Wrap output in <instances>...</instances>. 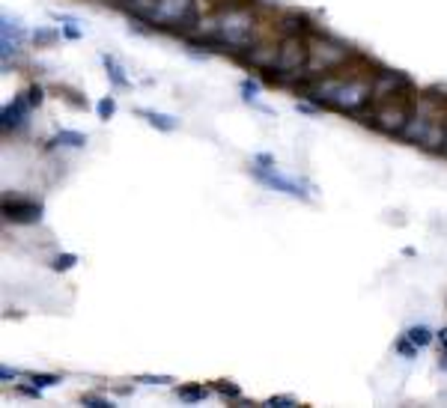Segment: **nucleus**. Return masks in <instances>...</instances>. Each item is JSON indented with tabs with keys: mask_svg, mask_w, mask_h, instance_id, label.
I'll list each match as a JSON object with an SVG mask.
<instances>
[{
	"mask_svg": "<svg viewBox=\"0 0 447 408\" xmlns=\"http://www.w3.org/2000/svg\"><path fill=\"white\" fill-rule=\"evenodd\" d=\"M370 84L364 81H325L313 90V98H325L340 110H358L370 98Z\"/></svg>",
	"mask_w": 447,
	"mask_h": 408,
	"instance_id": "obj_1",
	"label": "nucleus"
},
{
	"mask_svg": "<svg viewBox=\"0 0 447 408\" xmlns=\"http://www.w3.org/2000/svg\"><path fill=\"white\" fill-rule=\"evenodd\" d=\"M215 30H218V36L227 42V45H248L251 42V30H254V18H251V12H244V9H230L221 16V21L215 24Z\"/></svg>",
	"mask_w": 447,
	"mask_h": 408,
	"instance_id": "obj_2",
	"label": "nucleus"
},
{
	"mask_svg": "<svg viewBox=\"0 0 447 408\" xmlns=\"http://www.w3.org/2000/svg\"><path fill=\"white\" fill-rule=\"evenodd\" d=\"M254 176L263 182V185H268V188H275V191L286 194V197H298V200H307V197H310V191H307L305 182H298V179H293V176H283L278 167H256Z\"/></svg>",
	"mask_w": 447,
	"mask_h": 408,
	"instance_id": "obj_3",
	"label": "nucleus"
},
{
	"mask_svg": "<svg viewBox=\"0 0 447 408\" xmlns=\"http://www.w3.org/2000/svg\"><path fill=\"white\" fill-rule=\"evenodd\" d=\"M310 63V48L298 36H286L283 45L278 48V72H298L301 66Z\"/></svg>",
	"mask_w": 447,
	"mask_h": 408,
	"instance_id": "obj_4",
	"label": "nucleus"
},
{
	"mask_svg": "<svg viewBox=\"0 0 447 408\" xmlns=\"http://www.w3.org/2000/svg\"><path fill=\"white\" fill-rule=\"evenodd\" d=\"M346 60V48L334 45V42H325V39H316L310 45V69H331V66H340Z\"/></svg>",
	"mask_w": 447,
	"mask_h": 408,
	"instance_id": "obj_5",
	"label": "nucleus"
},
{
	"mask_svg": "<svg viewBox=\"0 0 447 408\" xmlns=\"http://www.w3.org/2000/svg\"><path fill=\"white\" fill-rule=\"evenodd\" d=\"M194 0H155V9H152V18L155 24H176L191 12Z\"/></svg>",
	"mask_w": 447,
	"mask_h": 408,
	"instance_id": "obj_6",
	"label": "nucleus"
},
{
	"mask_svg": "<svg viewBox=\"0 0 447 408\" xmlns=\"http://www.w3.org/2000/svg\"><path fill=\"white\" fill-rule=\"evenodd\" d=\"M24 36H27V33H24V27H21L16 18L4 16V27H0V45H4V57L21 51Z\"/></svg>",
	"mask_w": 447,
	"mask_h": 408,
	"instance_id": "obj_7",
	"label": "nucleus"
},
{
	"mask_svg": "<svg viewBox=\"0 0 447 408\" xmlns=\"http://www.w3.org/2000/svg\"><path fill=\"white\" fill-rule=\"evenodd\" d=\"M6 217L16 224H36L42 217V203L36 200H24V203H6Z\"/></svg>",
	"mask_w": 447,
	"mask_h": 408,
	"instance_id": "obj_8",
	"label": "nucleus"
},
{
	"mask_svg": "<svg viewBox=\"0 0 447 408\" xmlns=\"http://www.w3.org/2000/svg\"><path fill=\"white\" fill-rule=\"evenodd\" d=\"M373 123H376L382 131H387V135H402V128H406L409 116H406V110H402V108H382Z\"/></svg>",
	"mask_w": 447,
	"mask_h": 408,
	"instance_id": "obj_9",
	"label": "nucleus"
},
{
	"mask_svg": "<svg viewBox=\"0 0 447 408\" xmlns=\"http://www.w3.org/2000/svg\"><path fill=\"white\" fill-rule=\"evenodd\" d=\"M30 98H27V93L24 96H18L12 105H6L4 108V128H21L24 125V120H27V113H30Z\"/></svg>",
	"mask_w": 447,
	"mask_h": 408,
	"instance_id": "obj_10",
	"label": "nucleus"
},
{
	"mask_svg": "<svg viewBox=\"0 0 447 408\" xmlns=\"http://www.w3.org/2000/svg\"><path fill=\"white\" fill-rule=\"evenodd\" d=\"M248 60H251V66H256V69H275V66H278V48H271V45L251 48Z\"/></svg>",
	"mask_w": 447,
	"mask_h": 408,
	"instance_id": "obj_11",
	"label": "nucleus"
},
{
	"mask_svg": "<svg viewBox=\"0 0 447 408\" xmlns=\"http://www.w3.org/2000/svg\"><path fill=\"white\" fill-rule=\"evenodd\" d=\"M432 120H426V116H409V123L406 128H402V137L412 140V143H421L424 135H426V128H429Z\"/></svg>",
	"mask_w": 447,
	"mask_h": 408,
	"instance_id": "obj_12",
	"label": "nucleus"
},
{
	"mask_svg": "<svg viewBox=\"0 0 447 408\" xmlns=\"http://www.w3.org/2000/svg\"><path fill=\"white\" fill-rule=\"evenodd\" d=\"M140 116L147 120L152 128H162V131H176L179 128V120L170 113H158V110H140Z\"/></svg>",
	"mask_w": 447,
	"mask_h": 408,
	"instance_id": "obj_13",
	"label": "nucleus"
},
{
	"mask_svg": "<svg viewBox=\"0 0 447 408\" xmlns=\"http://www.w3.org/2000/svg\"><path fill=\"white\" fill-rule=\"evenodd\" d=\"M444 140H447V128L441 123H429L426 135L421 140V147H426V149H444Z\"/></svg>",
	"mask_w": 447,
	"mask_h": 408,
	"instance_id": "obj_14",
	"label": "nucleus"
},
{
	"mask_svg": "<svg viewBox=\"0 0 447 408\" xmlns=\"http://www.w3.org/2000/svg\"><path fill=\"white\" fill-rule=\"evenodd\" d=\"M86 143V135H81V131H57V135L51 137V147H72V149H78Z\"/></svg>",
	"mask_w": 447,
	"mask_h": 408,
	"instance_id": "obj_15",
	"label": "nucleus"
},
{
	"mask_svg": "<svg viewBox=\"0 0 447 408\" xmlns=\"http://www.w3.org/2000/svg\"><path fill=\"white\" fill-rule=\"evenodd\" d=\"M102 63H105V69H108V78H111V84L113 86H128V78L123 75V66L117 63V60H113V57H102Z\"/></svg>",
	"mask_w": 447,
	"mask_h": 408,
	"instance_id": "obj_16",
	"label": "nucleus"
},
{
	"mask_svg": "<svg viewBox=\"0 0 447 408\" xmlns=\"http://www.w3.org/2000/svg\"><path fill=\"white\" fill-rule=\"evenodd\" d=\"M406 340H409V343H414L417 348H424V346H429V343H432V331H429L426 325H412V328L406 331Z\"/></svg>",
	"mask_w": 447,
	"mask_h": 408,
	"instance_id": "obj_17",
	"label": "nucleus"
},
{
	"mask_svg": "<svg viewBox=\"0 0 447 408\" xmlns=\"http://www.w3.org/2000/svg\"><path fill=\"white\" fill-rule=\"evenodd\" d=\"M409 84V78H402V75H394V72H385V75H379V84H376V93H387V90H391V86H394V90H397V86H406Z\"/></svg>",
	"mask_w": 447,
	"mask_h": 408,
	"instance_id": "obj_18",
	"label": "nucleus"
},
{
	"mask_svg": "<svg viewBox=\"0 0 447 408\" xmlns=\"http://www.w3.org/2000/svg\"><path fill=\"white\" fill-rule=\"evenodd\" d=\"M78 262V256L75 254H60V256H54V262H51V268L54 271H69L72 266Z\"/></svg>",
	"mask_w": 447,
	"mask_h": 408,
	"instance_id": "obj_19",
	"label": "nucleus"
},
{
	"mask_svg": "<svg viewBox=\"0 0 447 408\" xmlns=\"http://www.w3.org/2000/svg\"><path fill=\"white\" fill-rule=\"evenodd\" d=\"M179 397H182L185 402H197V400H203V397H206V387H182V390H179Z\"/></svg>",
	"mask_w": 447,
	"mask_h": 408,
	"instance_id": "obj_20",
	"label": "nucleus"
},
{
	"mask_svg": "<svg viewBox=\"0 0 447 408\" xmlns=\"http://www.w3.org/2000/svg\"><path fill=\"white\" fill-rule=\"evenodd\" d=\"M113 110H117V101H113L111 96L98 101V116H102V120H111V116H113Z\"/></svg>",
	"mask_w": 447,
	"mask_h": 408,
	"instance_id": "obj_21",
	"label": "nucleus"
},
{
	"mask_svg": "<svg viewBox=\"0 0 447 408\" xmlns=\"http://www.w3.org/2000/svg\"><path fill=\"white\" fill-rule=\"evenodd\" d=\"M57 382H60V375H33V385L36 387H51V385H57Z\"/></svg>",
	"mask_w": 447,
	"mask_h": 408,
	"instance_id": "obj_22",
	"label": "nucleus"
},
{
	"mask_svg": "<svg viewBox=\"0 0 447 408\" xmlns=\"http://www.w3.org/2000/svg\"><path fill=\"white\" fill-rule=\"evenodd\" d=\"M84 405H90V408H113V402L105 400V397H84Z\"/></svg>",
	"mask_w": 447,
	"mask_h": 408,
	"instance_id": "obj_23",
	"label": "nucleus"
},
{
	"mask_svg": "<svg viewBox=\"0 0 447 408\" xmlns=\"http://www.w3.org/2000/svg\"><path fill=\"white\" fill-rule=\"evenodd\" d=\"M266 405H278V408H293V405H298V400H293V397H271Z\"/></svg>",
	"mask_w": 447,
	"mask_h": 408,
	"instance_id": "obj_24",
	"label": "nucleus"
},
{
	"mask_svg": "<svg viewBox=\"0 0 447 408\" xmlns=\"http://www.w3.org/2000/svg\"><path fill=\"white\" fill-rule=\"evenodd\" d=\"M140 382H147V385H164V382H173L170 375H140Z\"/></svg>",
	"mask_w": 447,
	"mask_h": 408,
	"instance_id": "obj_25",
	"label": "nucleus"
},
{
	"mask_svg": "<svg viewBox=\"0 0 447 408\" xmlns=\"http://www.w3.org/2000/svg\"><path fill=\"white\" fill-rule=\"evenodd\" d=\"M27 98H30V105H42V90L39 86H30V90H27Z\"/></svg>",
	"mask_w": 447,
	"mask_h": 408,
	"instance_id": "obj_26",
	"label": "nucleus"
},
{
	"mask_svg": "<svg viewBox=\"0 0 447 408\" xmlns=\"http://www.w3.org/2000/svg\"><path fill=\"white\" fill-rule=\"evenodd\" d=\"M221 393H224V397H239V387H233V385H224V387H221Z\"/></svg>",
	"mask_w": 447,
	"mask_h": 408,
	"instance_id": "obj_27",
	"label": "nucleus"
},
{
	"mask_svg": "<svg viewBox=\"0 0 447 408\" xmlns=\"http://www.w3.org/2000/svg\"><path fill=\"white\" fill-rule=\"evenodd\" d=\"M33 39H42V42H48V39H54V33H45V30H42V33H33Z\"/></svg>",
	"mask_w": 447,
	"mask_h": 408,
	"instance_id": "obj_28",
	"label": "nucleus"
},
{
	"mask_svg": "<svg viewBox=\"0 0 447 408\" xmlns=\"http://www.w3.org/2000/svg\"><path fill=\"white\" fill-rule=\"evenodd\" d=\"M256 164H271V155H256Z\"/></svg>",
	"mask_w": 447,
	"mask_h": 408,
	"instance_id": "obj_29",
	"label": "nucleus"
},
{
	"mask_svg": "<svg viewBox=\"0 0 447 408\" xmlns=\"http://www.w3.org/2000/svg\"><path fill=\"white\" fill-rule=\"evenodd\" d=\"M0 375H4V378H16V373H12L9 367H4V370H0Z\"/></svg>",
	"mask_w": 447,
	"mask_h": 408,
	"instance_id": "obj_30",
	"label": "nucleus"
},
{
	"mask_svg": "<svg viewBox=\"0 0 447 408\" xmlns=\"http://www.w3.org/2000/svg\"><path fill=\"white\" fill-rule=\"evenodd\" d=\"M444 155H447V140H444Z\"/></svg>",
	"mask_w": 447,
	"mask_h": 408,
	"instance_id": "obj_31",
	"label": "nucleus"
}]
</instances>
